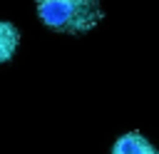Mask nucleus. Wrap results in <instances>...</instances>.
Returning a JSON list of instances; mask_svg holds the SVG:
<instances>
[{
	"mask_svg": "<svg viewBox=\"0 0 159 154\" xmlns=\"http://www.w3.org/2000/svg\"><path fill=\"white\" fill-rule=\"evenodd\" d=\"M112 154H159V152L154 149V144H152L144 134H139V132H127V134H122V137L114 142Z\"/></svg>",
	"mask_w": 159,
	"mask_h": 154,
	"instance_id": "nucleus-2",
	"label": "nucleus"
},
{
	"mask_svg": "<svg viewBox=\"0 0 159 154\" xmlns=\"http://www.w3.org/2000/svg\"><path fill=\"white\" fill-rule=\"evenodd\" d=\"M37 17L57 32L80 35L89 32L102 17L99 0H37Z\"/></svg>",
	"mask_w": 159,
	"mask_h": 154,
	"instance_id": "nucleus-1",
	"label": "nucleus"
},
{
	"mask_svg": "<svg viewBox=\"0 0 159 154\" xmlns=\"http://www.w3.org/2000/svg\"><path fill=\"white\" fill-rule=\"evenodd\" d=\"M17 45H20V30H17V25H12L7 20H0V65L10 62L15 57Z\"/></svg>",
	"mask_w": 159,
	"mask_h": 154,
	"instance_id": "nucleus-3",
	"label": "nucleus"
}]
</instances>
